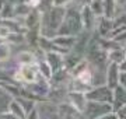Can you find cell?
<instances>
[{
    "label": "cell",
    "instance_id": "24",
    "mask_svg": "<svg viewBox=\"0 0 126 119\" xmlns=\"http://www.w3.org/2000/svg\"><path fill=\"white\" fill-rule=\"evenodd\" d=\"M0 119H18V118L14 114H11L10 111H7V112H1L0 114Z\"/></svg>",
    "mask_w": 126,
    "mask_h": 119
},
{
    "label": "cell",
    "instance_id": "19",
    "mask_svg": "<svg viewBox=\"0 0 126 119\" xmlns=\"http://www.w3.org/2000/svg\"><path fill=\"white\" fill-rule=\"evenodd\" d=\"M6 42L7 44H23V42H25V35L24 34H17V32H11L9 37H7V39H6Z\"/></svg>",
    "mask_w": 126,
    "mask_h": 119
},
{
    "label": "cell",
    "instance_id": "8",
    "mask_svg": "<svg viewBox=\"0 0 126 119\" xmlns=\"http://www.w3.org/2000/svg\"><path fill=\"white\" fill-rule=\"evenodd\" d=\"M66 97H67L69 104H72L77 111H80L81 114L84 112L86 105H87L86 94H83V92H67V95Z\"/></svg>",
    "mask_w": 126,
    "mask_h": 119
},
{
    "label": "cell",
    "instance_id": "2",
    "mask_svg": "<svg viewBox=\"0 0 126 119\" xmlns=\"http://www.w3.org/2000/svg\"><path fill=\"white\" fill-rule=\"evenodd\" d=\"M39 77V70H38V63L34 64H25L20 66L18 70L14 73L13 80L17 84H32Z\"/></svg>",
    "mask_w": 126,
    "mask_h": 119
},
{
    "label": "cell",
    "instance_id": "20",
    "mask_svg": "<svg viewBox=\"0 0 126 119\" xmlns=\"http://www.w3.org/2000/svg\"><path fill=\"white\" fill-rule=\"evenodd\" d=\"M10 34H11V31H10L9 28L6 27V25H3V24H0V39H4L6 41Z\"/></svg>",
    "mask_w": 126,
    "mask_h": 119
},
{
    "label": "cell",
    "instance_id": "23",
    "mask_svg": "<svg viewBox=\"0 0 126 119\" xmlns=\"http://www.w3.org/2000/svg\"><path fill=\"white\" fill-rule=\"evenodd\" d=\"M25 119H41L39 116V111H38V108H35V109H32L30 114L27 115V118Z\"/></svg>",
    "mask_w": 126,
    "mask_h": 119
},
{
    "label": "cell",
    "instance_id": "15",
    "mask_svg": "<svg viewBox=\"0 0 126 119\" xmlns=\"http://www.w3.org/2000/svg\"><path fill=\"white\" fill-rule=\"evenodd\" d=\"M38 70H39V76L44 77L45 80L49 81L52 76H53V72L49 67V64L46 63V60H38Z\"/></svg>",
    "mask_w": 126,
    "mask_h": 119
},
{
    "label": "cell",
    "instance_id": "11",
    "mask_svg": "<svg viewBox=\"0 0 126 119\" xmlns=\"http://www.w3.org/2000/svg\"><path fill=\"white\" fill-rule=\"evenodd\" d=\"M17 62H18L20 66L38 63L35 53H32V52H30V50H23V52H20V53L17 55Z\"/></svg>",
    "mask_w": 126,
    "mask_h": 119
},
{
    "label": "cell",
    "instance_id": "12",
    "mask_svg": "<svg viewBox=\"0 0 126 119\" xmlns=\"http://www.w3.org/2000/svg\"><path fill=\"white\" fill-rule=\"evenodd\" d=\"M102 9H104V15L105 18H113L116 14V3L115 0H102Z\"/></svg>",
    "mask_w": 126,
    "mask_h": 119
},
{
    "label": "cell",
    "instance_id": "25",
    "mask_svg": "<svg viewBox=\"0 0 126 119\" xmlns=\"http://www.w3.org/2000/svg\"><path fill=\"white\" fill-rule=\"evenodd\" d=\"M98 119H118V116H116L115 112H109V114L104 115V116H101V118H98Z\"/></svg>",
    "mask_w": 126,
    "mask_h": 119
},
{
    "label": "cell",
    "instance_id": "22",
    "mask_svg": "<svg viewBox=\"0 0 126 119\" xmlns=\"http://www.w3.org/2000/svg\"><path fill=\"white\" fill-rule=\"evenodd\" d=\"M115 114H116L118 119H126V105L121 106V108H119Z\"/></svg>",
    "mask_w": 126,
    "mask_h": 119
},
{
    "label": "cell",
    "instance_id": "29",
    "mask_svg": "<svg viewBox=\"0 0 126 119\" xmlns=\"http://www.w3.org/2000/svg\"><path fill=\"white\" fill-rule=\"evenodd\" d=\"M27 1H31V0H27ZM38 1H39V0H38Z\"/></svg>",
    "mask_w": 126,
    "mask_h": 119
},
{
    "label": "cell",
    "instance_id": "13",
    "mask_svg": "<svg viewBox=\"0 0 126 119\" xmlns=\"http://www.w3.org/2000/svg\"><path fill=\"white\" fill-rule=\"evenodd\" d=\"M108 59L111 60V63H116L121 64L126 60V50L125 49H116V50H111L108 52Z\"/></svg>",
    "mask_w": 126,
    "mask_h": 119
},
{
    "label": "cell",
    "instance_id": "10",
    "mask_svg": "<svg viewBox=\"0 0 126 119\" xmlns=\"http://www.w3.org/2000/svg\"><path fill=\"white\" fill-rule=\"evenodd\" d=\"M80 15H81V24L86 30H93L94 28V18H95V14L91 11L90 6H84L80 11Z\"/></svg>",
    "mask_w": 126,
    "mask_h": 119
},
{
    "label": "cell",
    "instance_id": "7",
    "mask_svg": "<svg viewBox=\"0 0 126 119\" xmlns=\"http://www.w3.org/2000/svg\"><path fill=\"white\" fill-rule=\"evenodd\" d=\"M45 60H46V63L49 64V67L52 69L53 73L64 69L63 56L60 55V53H58V52H46L45 53Z\"/></svg>",
    "mask_w": 126,
    "mask_h": 119
},
{
    "label": "cell",
    "instance_id": "1",
    "mask_svg": "<svg viewBox=\"0 0 126 119\" xmlns=\"http://www.w3.org/2000/svg\"><path fill=\"white\" fill-rule=\"evenodd\" d=\"M81 28H83V24H81L80 13L72 10L64 15V20L59 28L58 34L60 37H74L81 31Z\"/></svg>",
    "mask_w": 126,
    "mask_h": 119
},
{
    "label": "cell",
    "instance_id": "17",
    "mask_svg": "<svg viewBox=\"0 0 126 119\" xmlns=\"http://www.w3.org/2000/svg\"><path fill=\"white\" fill-rule=\"evenodd\" d=\"M14 100H17L18 102H20V105L23 106V109L25 114H30L32 109H35L36 105H35V101L32 100H28V98H23V97H20V98H14Z\"/></svg>",
    "mask_w": 126,
    "mask_h": 119
},
{
    "label": "cell",
    "instance_id": "27",
    "mask_svg": "<svg viewBox=\"0 0 126 119\" xmlns=\"http://www.w3.org/2000/svg\"><path fill=\"white\" fill-rule=\"evenodd\" d=\"M119 70H121L122 73H126V60L123 62V63L119 64Z\"/></svg>",
    "mask_w": 126,
    "mask_h": 119
},
{
    "label": "cell",
    "instance_id": "28",
    "mask_svg": "<svg viewBox=\"0 0 126 119\" xmlns=\"http://www.w3.org/2000/svg\"><path fill=\"white\" fill-rule=\"evenodd\" d=\"M115 3L116 4H123V3H126V0H115Z\"/></svg>",
    "mask_w": 126,
    "mask_h": 119
},
{
    "label": "cell",
    "instance_id": "5",
    "mask_svg": "<svg viewBox=\"0 0 126 119\" xmlns=\"http://www.w3.org/2000/svg\"><path fill=\"white\" fill-rule=\"evenodd\" d=\"M119 80H121V70H119V64L111 63L108 70H107V87L111 90L119 86Z\"/></svg>",
    "mask_w": 126,
    "mask_h": 119
},
{
    "label": "cell",
    "instance_id": "18",
    "mask_svg": "<svg viewBox=\"0 0 126 119\" xmlns=\"http://www.w3.org/2000/svg\"><path fill=\"white\" fill-rule=\"evenodd\" d=\"M11 55V49H10V44L7 42H0V63L7 62Z\"/></svg>",
    "mask_w": 126,
    "mask_h": 119
},
{
    "label": "cell",
    "instance_id": "26",
    "mask_svg": "<svg viewBox=\"0 0 126 119\" xmlns=\"http://www.w3.org/2000/svg\"><path fill=\"white\" fill-rule=\"evenodd\" d=\"M74 1H76V3H79V4H81L83 7H84V6H90L93 0H74Z\"/></svg>",
    "mask_w": 126,
    "mask_h": 119
},
{
    "label": "cell",
    "instance_id": "21",
    "mask_svg": "<svg viewBox=\"0 0 126 119\" xmlns=\"http://www.w3.org/2000/svg\"><path fill=\"white\" fill-rule=\"evenodd\" d=\"M72 0H52V7H64Z\"/></svg>",
    "mask_w": 126,
    "mask_h": 119
},
{
    "label": "cell",
    "instance_id": "4",
    "mask_svg": "<svg viewBox=\"0 0 126 119\" xmlns=\"http://www.w3.org/2000/svg\"><path fill=\"white\" fill-rule=\"evenodd\" d=\"M87 101H94V102H105V104H112L113 102V90L108 88L107 86H97L93 87L86 94Z\"/></svg>",
    "mask_w": 126,
    "mask_h": 119
},
{
    "label": "cell",
    "instance_id": "9",
    "mask_svg": "<svg viewBox=\"0 0 126 119\" xmlns=\"http://www.w3.org/2000/svg\"><path fill=\"white\" fill-rule=\"evenodd\" d=\"M123 105H126V90L119 84V86L113 90V102H112L113 112H116V111Z\"/></svg>",
    "mask_w": 126,
    "mask_h": 119
},
{
    "label": "cell",
    "instance_id": "3",
    "mask_svg": "<svg viewBox=\"0 0 126 119\" xmlns=\"http://www.w3.org/2000/svg\"><path fill=\"white\" fill-rule=\"evenodd\" d=\"M113 112L112 104H105V102H94V101H87L86 109L83 115L87 119H98L104 115Z\"/></svg>",
    "mask_w": 126,
    "mask_h": 119
},
{
    "label": "cell",
    "instance_id": "14",
    "mask_svg": "<svg viewBox=\"0 0 126 119\" xmlns=\"http://www.w3.org/2000/svg\"><path fill=\"white\" fill-rule=\"evenodd\" d=\"M9 111L11 114H14L18 119H25L27 118V114L24 112L23 106L20 105V102L17 100H11V102L9 104Z\"/></svg>",
    "mask_w": 126,
    "mask_h": 119
},
{
    "label": "cell",
    "instance_id": "6",
    "mask_svg": "<svg viewBox=\"0 0 126 119\" xmlns=\"http://www.w3.org/2000/svg\"><path fill=\"white\" fill-rule=\"evenodd\" d=\"M58 114L62 119H79L81 116V112L77 111L72 104L69 102H62L58 104Z\"/></svg>",
    "mask_w": 126,
    "mask_h": 119
},
{
    "label": "cell",
    "instance_id": "16",
    "mask_svg": "<svg viewBox=\"0 0 126 119\" xmlns=\"http://www.w3.org/2000/svg\"><path fill=\"white\" fill-rule=\"evenodd\" d=\"M113 30V24L111 20L108 18H101L99 20V23H98V31L101 35H108L109 37V34L112 32Z\"/></svg>",
    "mask_w": 126,
    "mask_h": 119
}]
</instances>
